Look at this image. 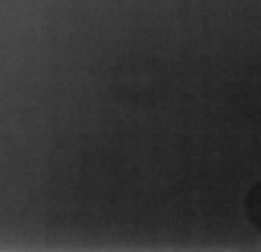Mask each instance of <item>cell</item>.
Listing matches in <instances>:
<instances>
[{
  "label": "cell",
  "instance_id": "cell-1",
  "mask_svg": "<svg viewBox=\"0 0 261 252\" xmlns=\"http://www.w3.org/2000/svg\"><path fill=\"white\" fill-rule=\"evenodd\" d=\"M245 211H248L250 222L261 232V181L254 184V188L245 197Z\"/></svg>",
  "mask_w": 261,
  "mask_h": 252
}]
</instances>
